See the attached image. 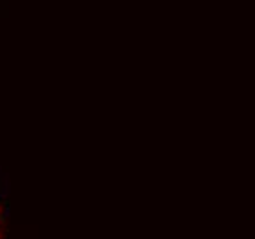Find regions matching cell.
<instances>
[{"label": "cell", "mask_w": 255, "mask_h": 239, "mask_svg": "<svg viewBox=\"0 0 255 239\" xmlns=\"http://www.w3.org/2000/svg\"><path fill=\"white\" fill-rule=\"evenodd\" d=\"M6 215H7L6 212H4V213L0 212V224H4V223H6Z\"/></svg>", "instance_id": "6da1fadb"}]
</instances>
